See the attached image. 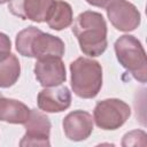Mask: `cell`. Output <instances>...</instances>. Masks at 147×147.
Masks as SVG:
<instances>
[{"label":"cell","instance_id":"obj_1","mask_svg":"<svg viewBox=\"0 0 147 147\" xmlns=\"http://www.w3.org/2000/svg\"><path fill=\"white\" fill-rule=\"evenodd\" d=\"M72 33L78 40L80 51L91 57L100 56L108 46L107 24L98 11L85 10L80 13L74 22Z\"/></svg>","mask_w":147,"mask_h":147},{"label":"cell","instance_id":"obj_2","mask_svg":"<svg viewBox=\"0 0 147 147\" xmlns=\"http://www.w3.org/2000/svg\"><path fill=\"white\" fill-rule=\"evenodd\" d=\"M16 51L25 57L45 59L62 57L65 52L64 42L61 38L46 33L40 29L30 25L21 30L15 39Z\"/></svg>","mask_w":147,"mask_h":147},{"label":"cell","instance_id":"obj_3","mask_svg":"<svg viewBox=\"0 0 147 147\" xmlns=\"http://www.w3.org/2000/svg\"><path fill=\"white\" fill-rule=\"evenodd\" d=\"M71 88L82 99L95 98L102 87V67L90 57H77L70 63Z\"/></svg>","mask_w":147,"mask_h":147},{"label":"cell","instance_id":"obj_4","mask_svg":"<svg viewBox=\"0 0 147 147\" xmlns=\"http://www.w3.org/2000/svg\"><path fill=\"white\" fill-rule=\"evenodd\" d=\"M114 49L119 64L134 79L145 84L147 82V57L141 42L134 36L123 34L115 41Z\"/></svg>","mask_w":147,"mask_h":147},{"label":"cell","instance_id":"obj_5","mask_svg":"<svg viewBox=\"0 0 147 147\" xmlns=\"http://www.w3.org/2000/svg\"><path fill=\"white\" fill-rule=\"evenodd\" d=\"M130 106L121 99H105L98 101L93 110V122L102 130H117L130 117Z\"/></svg>","mask_w":147,"mask_h":147},{"label":"cell","instance_id":"obj_6","mask_svg":"<svg viewBox=\"0 0 147 147\" xmlns=\"http://www.w3.org/2000/svg\"><path fill=\"white\" fill-rule=\"evenodd\" d=\"M25 134L20 141V146H51V121L44 111L31 109L28 121L23 124Z\"/></svg>","mask_w":147,"mask_h":147},{"label":"cell","instance_id":"obj_7","mask_svg":"<svg viewBox=\"0 0 147 147\" xmlns=\"http://www.w3.org/2000/svg\"><path fill=\"white\" fill-rule=\"evenodd\" d=\"M110 23L119 31L129 32L136 30L141 22L138 8L127 0H115L106 7Z\"/></svg>","mask_w":147,"mask_h":147},{"label":"cell","instance_id":"obj_8","mask_svg":"<svg viewBox=\"0 0 147 147\" xmlns=\"http://www.w3.org/2000/svg\"><path fill=\"white\" fill-rule=\"evenodd\" d=\"M55 0H9L8 9L22 20H30L37 23L46 22Z\"/></svg>","mask_w":147,"mask_h":147},{"label":"cell","instance_id":"obj_9","mask_svg":"<svg viewBox=\"0 0 147 147\" xmlns=\"http://www.w3.org/2000/svg\"><path fill=\"white\" fill-rule=\"evenodd\" d=\"M33 72L42 87L61 85L67 79L65 65L61 57H45L37 60Z\"/></svg>","mask_w":147,"mask_h":147},{"label":"cell","instance_id":"obj_10","mask_svg":"<svg viewBox=\"0 0 147 147\" xmlns=\"http://www.w3.org/2000/svg\"><path fill=\"white\" fill-rule=\"evenodd\" d=\"M37 103L44 113H61L71 105V92L65 85L45 87L38 93Z\"/></svg>","mask_w":147,"mask_h":147},{"label":"cell","instance_id":"obj_11","mask_svg":"<svg viewBox=\"0 0 147 147\" xmlns=\"http://www.w3.org/2000/svg\"><path fill=\"white\" fill-rule=\"evenodd\" d=\"M62 126L69 140L83 141L93 132V117L85 110H74L63 118Z\"/></svg>","mask_w":147,"mask_h":147},{"label":"cell","instance_id":"obj_12","mask_svg":"<svg viewBox=\"0 0 147 147\" xmlns=\"http://www.w3.org/2000/svg\"><path fill=\"white\" fill-rule=\"evenodd\" d=\"M30 108L16 99L0 96V121L10 124H24L30 115Z\"/></svg>","mask_w":147,"mask_h":147},{"label":"cell","instance_id":"obj_13","mask_svg":"<svg viewBox=\"0 0 147 147\" xmlns=\"http://www.w3.org/2000/svg\"><path fill=\"white\" fill-rule=\"evenodd\" d=\"M21 75V64L17 56L13 53L0 55V87L8 88L13 86Z\"/></svg>","mask_w":147,"mask_h":147},{"label":"cell","instance_id":"obj_14","mask_svg":"<svg viewBox=\"0 0 147 147\" xmlns=\"http://www.w3.org/2000/svg\"><path fill=\"white\" fill-rule=\"evenodd\" d=\"M74 14L71 6L63 0H55L53 9L47 18V24L51 29L61 31L72 24Z\"/></svg>","mask_w":147,"mask_h":147},{"label":"cell","instance_id":"obj_15","mask_svg":"<svg viewBox=\"0 0 147 147\" xmlns=\"http://www.w3.org/2000/svg\"><path fill=\"white\" fill-rule=\"evenodd\" d=\"M146 145V133L142 130H133L124 134L122 146H138Z\"/></svg>","mask_w":147,"mask_h":147},{"label":"cell","instance_id":"obj_16","mask_svg":"<svg viewBox=\"0 0 147 147\" xmlns=\"http://www.w3.org/2000/svg\"><path fill=\"white\" fill-rule=\"evenodd\" d=\"M10 49H11V41L9 37L6 33L0 32V55L9 53Z\"/></svg>","mask_w":147,"mask_h":147},{"label":"cell","instance_id":"obj_17","mask_svg":"<svg viewBox=\"0 0 147 147\" xmlns=\"http://www.w3.org/2000/svg\"><path fill=\"white\" fill-rule=\"evenodd\" d=\"M115 0H86V2L91 6L99 7V8H106L108 5H110Z\"/></svg>","mask_w":147,"mask_h":147},{"label":"cell","instance_id":"obj_18","mask_svg":"<svg viewBox=\"0 0 147 147\" xmlns=\"http://www.w3.org/2000/svg\"><path fill=\"white\" fill-rule=\"evenodd\" d=\"M6 2H9V0H0V5H2V3H6Z\"/></svg>","mask_w":147,"mask_h":147},{"label":"cell","instance_id":"obj_19","mask_svg":"<svg viewBox=\"0 0 147 147\" xmlns=\"http://www.w3.org/2000/svg\"><path fill=\"white\" fill-rule=\"evenodd\" d=\"M1 95H2V94H1V93H0V96H1Z\"/></svg>","mask_w":147,"mask_h":147}]
</instances>
